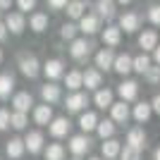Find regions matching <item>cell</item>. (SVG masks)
Segmentation results:
<instances>
[{"mask_svg":"<svg viewBox=\"0 0 160 160\" xmlns=\"http://www.w3.org/2000/svg\"><path fill=\"white\" fill-rule=\"evenodd\" d=\"M33 120H36V124H50V120H53V108L50 105H36L33 108Z\"/></svg>","mask_w":160,"mask_h":160,"instance_id":"44dd1931","label":"cell"},{"mask_svg":"<svg viewBox=\"0 0 160 160\" xmlns=\"http://www.w3.org/2000/svg\"><path fill=\"white\" fill-rule=\"evenodd\" d=\"M31 105H33V98H31V93H29V91H19V93H14V98H12L14 112H24V115H27Z\"/></svg>","mask_w":160,"mask_h":160,"instance_id":"30bf717a","label":"cell"},{"mask_svg":"<svg viewBox=\"0 0 160 160\" xmlns=\"http://www.w3.org/2000/svg\"><path fill=\"white\" fill-rule=\"evenodd\" d=\"M65 84H67V88H69V91H79L81 88V72H77V69H74V72H69L65 77Z\"/></svg>","mask_w":160,"mask_h":160,"instance_id":"836d02e7","label":"cell"},{"mask_svg":"<svg viewBox=\"0 0 160 160\" xmlns=\"http://www.w3.org/2000/svg\"><path fill=\"white\" fill-rule=\"evenodd\" d=\"M88 148H91V139H88L86 134H77V136H72V139H69V151H72L77 158H79V155H84Z\"/></svg>","mask_w":160,"mask_h":160,"instance_id":"5b68a950","label":"cell"},{"mask_svg":"<svg viewBox=\"0 0 160 160\" xmlns=\"http://www.w3.org/2000/svg\"><path fill=\"white\" fill-rule=\"evenodd\" d=\"M148 67H151V58H148L146 53H141V55H136V58H132V72L143 74Z\"/></svg>","mask_w":160,"mask_h":160,"instance_id":"4dcf8cb0","label":"cell"},{"mask_svg":"<svg viewBox=\"0 0 160 160\" xmlns=\"http://www.w3.org/2000/svg\"><path fill=\"white\" fill-rule=\"evenodd\" d=\"M19 69H22V74H24L27 79H36L38 72H41L38 58H36V55H22L19 58Z\"/></svg>","mask_w":160,"mask_h":160,"instance_id":"6da1fadb","label":"cell"},{"mask_svg":"<svg viewBox=\"0 0 160 160\" xmlns=\"http://www.w3.org/2000/svg\"><path fill=\"white\" fill-rule=\"evenodd\" d=\"M115 2H120V5H129L132 0H115Z\"/></svg>","mask_w":160,"mask_h":160,"instance_id":"7dc6e473","label":"cell"},{"mask_svg":"<svg viewBox=\"0 0 160 160\" xmlns=\"http://www.w3.org/2000/svg\"><path fill=\"white\" fill-rule=\"evenodd\" d=\"M7 155H10V158L12 160H19L22 155H24V141L19 139V136H14V139H10L7 141Z\"/></svg>","mask_w":160,"mask_h":160,"instance_id":"603a6c76","label":"cell"},{"mask_svg":"<svg viewBox=\"0 0 160 160\" xmlns=\"http://www.w3.org/2000/svg\"><path fill=\"white\" fill-rule=\"evenodd\" d=\"M22 141H24V151H29V153H41L43 151V134L41 132H29Z\"/></svg>","mask_w":160,"mask_h":160,"instance_id":"9c48e42d","label":"cell"},{"mask_svg":"<svg viewBox=\"0 0 160 160\" xmlns=\"http://www.w3.org/2000/svg\"><path fill=\"white\" fill-rule=\"evenodd\" d=\"M117 93H120V98L124 100V103H129V100H134L136 96H139V84L132 81V79L122 81L120 86H117Z\"/></svg>","mask_w":160,"mask_h":160,"instance_id":"7c38bea8","label":"cell"},{"mask_svg":"<svg viewBox=\"0 0 160 160\" xmlns=\"http://www.w3.org/2000/svg\"><path fill=\"white\" fill-rule=\"evenodd\" d=\"M62 60H58V58H53V60H48L46 65H43V74H46L50 81H55V79H60L62 74H65V69H62Z\"/></svg>","mask_w":160,"mask_h":160,"instance_id":"5bb4252c","label":"cell"},{"mask_svg":"<svg viewBox=\"0 0 160 160\" xmlns=\"http://www.w3.org/2000/svg\"><path fill=\"white\" fill-rule=\"evenodd\" d=\"M139 27H141V17H139L136 12H124V14L120 17V31L134 33Z\"/></svg>","mask_w":160,"mask_h":160,"instance_id":"8992f818","label":"cell"},{"mask_svg":"<svg viewBox=\"0 0 160 160\" xmlns=\"http://www.w3.org/2000/svg\"><path fill=\"white\" fill-rule=\"evenodd\" d=\"M67 2H69V0H48V5L53 7V10H62Z\"/></svg>","mask_w":160,"mask_h":160,"instance_id":"b9f144b4","label":"cell"},{"mask_svg":"<svg viewBox=\"0 0 160 160\" xmlns=\"http://www.w3.org/2000/svg\"><path fill=\"white\" fill-rule=\"evenodd\" d=\"M110 115H112L110 120H112L115 124H127V120H129L132 112H129V105L122 100V103H112V105H110Z\"/></svg>","mask_w":160,"mask_h":160,"instance_id":"ba28073f","label":"cell"},{"mask_svg":"<svg viewBox=\"0 0 160 160\" xmlns=\"http://www.w3.org/2000/svg\"><path fill=\"white\" fill-rule=\"evenodd\" d=\"M29 27H31L36 33L46 31V29H48V14H43V12H33V14H31V19H29Z\"/></svg>","mask_w":160,"mask_h":160,"instance_id":"f1b7e54d","label":"cell"},{"mask_svg":"<svg viewBox=\"0 0 160 160\" xmlns=\"http://www.w3.org/2000/svg\"><path fill=\"white\" fill-rule=\"evenodd\" d=\"M120 41H122V31H120V27H108L105 31H103V43H105L108 48L120 46Z\"/></svg>","mask_w":160,"mask_h":160,"instance_id":"7402d4cb","label":"cell"},{"mask_svg":"<svg viewBox=\"0 0 160 160\" xmlns=\"http://www.w3.org/2000/svg\"><path fill=\"white\" fill-rule=\"evenodd\" d=\"M96 132H98L100 139H112V134H115V122L112 120H103L96 124Z\"/></svg>","mask_w":160,"mask_h":160,"instance_id":"1f68e13d","label":"cell"},{"mask_svg":"<svg viewBox=\"0 0 160 160\" xmlns=\"http://www.w3.org/2000/svg\"><path fill=\"white\" fill-rule=\"evenodd\" d=\"M17 5H19L22 14H24V12H29V10H33V7H36V0H17Z\"/></svg>","mask_w":160,"mask_h":160,"instance_id":"60d3db41","label":"cell"},{"mask_svg":"<svg viewBox=\"0 0 160 160\" xmlns=\"http://www.w3.org/2000/svg\"><path fill=\"white\" fill-rule=\"evenodd\" d=\"M86 105H88V96L79 93V91H74L72 96H67V103H65V108L69 110V112H81Z\"/></svg>","mask_w":160,"mask_h":160,"instance_id":"52a82bcc","label":"cell"},{"mask_svg":"<svg viewBox=\"0 0 160 160\" xmlns=\"http://www.w3.org/2000/svg\"><path fill=\"white\" fill-rule=\"evenodd\" d=\"M112 62H115V53L112 48H103V50H98L96 53V67L98 69H112Z\"/></svg>","mask_w":160,"mask_h":160,"instance_id":"9a60e30c","label":"cell"},{"mask_svg":"<svg viewBox=\"0 0 160 160\" xmlns=\"http://www.w3.org/2000/svg\"><path fill=\"white\" fill-rule=\"evenodd\" d=\"M120 160H141V151H136L132 146H124L120 151Z\"/></svg>","mask_w":160,"mask_h":160,"instance_id":"74e56055","label":"cell"},{"mask_svg":"<svg viewBox=\"0 0 160 160\" xmlns=\"http://www.w3.org/2000/svg\"><path fill=\"white\" fill-rule=\"evenodd\" d=\"M72 160H81V158H72Z\"/></svg>","mask_w":160,"mask_h":160,"instance_id":"816d5d0a","label":"cell"},{"mask_svg":"<svg viewBox=\"0 0 160 160\" xmlns=\"http://www.w3.org/2000/svg\"><path fill=\"white\" fill-rule=\"evenodd\" d=\"M151 110L160 115V93H158V96H155V98H153V103H151Z\"/></svg>","mask_w":160,"mask_h":160,"instance_id":"7bdbcfd3","label":"cell"},{"mask_svg":"<svg viewBox=\"0 0 160 160\" xmlns=\"http://www.w3.org/2000/svg\"><path fill=\"white\" fill-rule=\"evenodd\" d=\"M69 127H72V124H69V120H67V117H53L48 129H50V136L62 139V136H67V134H69Z\"/></svg>","mask_w":160,"mask_h":160,"instance_id":"8fae6325","label":"cell"},{"mask_svg":"<svg viewBox=\"0 0 160 160\" xmlns=\"http://www.w3.org/2000/svg\"><path fill=\"white\" fill-rule=\"evenodd\" d=\"M93 50V43L86 38H74L72 41V48H69V55H72L74 60H86L88 55Z\"/></svg>","mask_w":160,"mask_h":160,"instance_id":"7a4b0ae2","label":"cell"},{"mask_svg":"<svg viewBox=\"0 0 160 160\" xmlns=\"http://www.w3.org/2000/svg\"><path fill=\"white\" fill-rule=\"evenodd\" d=\"M112 69H115V72H117V74H129V72H132V55H129V53L115 55Z\"/></svg>","mask_w":160,"mask_h":160,"instance_id":"ffe728a7","label":"cell"},{"mask_svg":"<svg viewBox=\"0 0 160 160\" xmlns=\"http://www.w3.org/2000/svg\"><path fill=\"white\" fill-rule=\"evenodd\" d=\"M143 79H146L148 84H151V86H155V84L160 81V65H155V67L151 65V67L146 69V72H143Z\"/></svg>","mask_w":160,"mask_h":160,"instance_id":"e575fe53","label":"cell"},{"mask_svg":"<svg viewBox=\"0 0 160 160\" xmlns=\"http://www.w3.org/2000/svg\"><path fill=\"white\" fill-rule=\"evenodd\" d=\"M100 81H103V77H100L98 69H86V72H81V86L98 91V88H100Z\"/></svg>","mask_w":160,"mask_h":160,"instance_id":"e0dca14e","label":"cell"},{"mask_svg":"<svg viewBox=\"0 0 160 160\" xmlns=\"http://www.w3.org/2000/svg\"><path fill=\"white\" fill-rule=\"evenodd\" d=\"M139 46L143 48V53L153 50V48L158 46V31H153V29H146V31L139 36Z\"/></svg>","mask_w":160,"mask_h":160,"instance_id":"d6986e66","label":"cell"},{"mask_svg":"<svg viewBox=\"0 0 160 160\" xmlns=\"http://www.w3.org/2000/svg\"><path fill=\"white\" fill-rule=\"evenodd\" d=\"M46 160H65V148L60 143H50L46 148Z\"/></svg>","mask_w":160,"mask_h":160,"instance_id":"d6a6232c","label":"cell"},{"mask_svg":"<svg viewBox=\"0 0 160 160\" xmlns=\"http://www.w3.org/2000/svg\"><path fill=\"white\" fill-rule=\"evenodd\" d=\"M41 98H43V103L46 105H53V103H58V100L62 98V91H60V86L58 84H43L41 86Z\"/></svg>","mask_w":160,"mask_h":160,"instance_id":"277c9868","label":"cell"},{"mask_svg":"<svg viewBox=\"0 0 160 160\" xmlns=\"http://www.w3.org/2000/svg\"><path fill=\"white\" fill-rule=\"evenodd\" d=\"M127 146H132V148H136V151H141V148L146 146V132H143L141 127L129 129V134H127Z\"/></svg>","mask_w":160,"mask_h":160,"instance_id":"2e32d148","label":"cell"},{"mask_svg":"<svg viewBox=\"0 0 160 160\" xmlns=\"http://www.w3.org/2000/svg\"><path fill=\"white\" fill-rule=\"evenodd\" d=\"M88 160H100V158H88Z\"/></svg>","mask_w":160,"mask_h":160,"instance_id":"f907efd6","label":"cell"},{"mask_svg":"<svg viewBox=\"0 0 160 160\" xmlns=\"http://www.w3.org/2000/svg\"><path fill=\"white\" fill-rule=\"evenodd\" d=\"M65 7H67V17H72V19H81V17H84V10H86L84 0H69Z\"/></svg>","mask_w":160,"mask_h":160,"instance_id":"4316f807","label":"cell"},{"mask_svg":"<svg viewBox=\"0 0 160 160\" xmlns=\"http://www.w3.org/2000/svg\"><path fill=\"white\" fill-rule=\"evenodd\" d=\"M148 19L153 22V24H160V5L148 7Z\"/></svg>","mask_w":160,"mask_h":160,"instance_id":"ab89813d","label":"cell"},{"mask_svg":"<svg viewBox=\"0 0 160 160\" xmlns=\"http://www.w3.org/2000/svg\"><path fill=\"white\" fill-rule=\"evenodd\" d=\"M132 115H134V120H136V122H148V117L153 115V110H151V103H146V100L136 103Z\"/></svg>","mask_w":160,"mask_h":160,"instance_id":"cb8c5ba5","label":"cell"},{"mask_svg":"<svg viewBox=\"0 0 160 160\" xmlns=\"http://www.w3.org/2000/svg\"><path fill=\"white\" fill-rule=\"evenodd\" d=\"M120 151H122V143L117 139H105V143H103V148H100V153H103L105 160L120 158Z\"/></svg>","mask_w":160,"mask_h":160,"instance_id":"ac0fdd59","label":"cell"},{"mask_svg":"<svg viewBox=\"0 0 160 160\" xmlns=\"http://www.w3.org/2000/svg\"><path fill=\"white\" fill-rule=\"evenodd\" d=\"M93 103L100 108V110L110 108V105H112V91H110V88H98L96 96H93Z\"/></svg>","mask_w":160,"mask_h":160,"instance_id":"d4e9b609","label":"cell"},{"mask_svg":"<svg viewBox=\"0 0 160 160\" xmlns=\"http://www.w3.org/2000/svg\"><path fill=\"white\" fill-rule=\"evenodd\" d=\"M77 31H79V29H77V24L67 22V24H62V29H60V36H62L65 41H74V38H77Z\"/></svg>","mask_w":160,"mask_h":160,"instance_id":"8d00e7d4","label":"cell"},{"mask_svg":"<svg viewBox=\"0 0 160 160\" xmlns=\"http://www.w3.org/2000/svg\"><path fill=\"white\" fill-rule=\"evenodd\" d=\"M96 10H98V17L112 19L115 17V0H96Z\"/></svg>","mask_w":160,"mask_h":160,"instance_id":"484cf974","label":"cell"},{"mask_svg":"<svg viewBox=\"0 0 160 160\" xmlns=\"http://www.w3.org/2000/svg\"><path fill=\"white\" fill-rule=\"evenodd\" d=\"M14 0H0V10H10Z\"/></svg>","mask_w":160,"mask_h":160,"instance_id":"ee69618b","label":"cell"},{"mask_svg":"<svg viewBox=\"0 0 160 160\" xmlns=\"http://www.w3.org/2000/svg\"><path fill=\"white\" fill-rule=\"evenodd\" d=\"M96 124H98V117H96V112H81V117H79V127H81V132H84V134H86V132H93Z\"/></svg>","mask_w":160,"mask_h":160,"instance_id":"f546056e","label":"cell"},{"mask_svg":"<svg viewBox=\"0 0 160 160\" xmlns=\"http://www.w3.org/2000/svg\"><path fill=\"white\" fill-rule=\"evenodd\" d=\"M14 91V77L12 74H0V98H10V93Z\"/></svg>","mask_w":160,"mask_h":160,"instance_id":"83f0119b","label":"cell"},{"mask_svg":"<svg viewBox=\"0 0 160 160\" xmlns=\"http://www.w3.org/2000/svg\"><path fill=\"white\" fill-rule=\"evenodd\" d=\"M27 115L24 112H10V127H14V129H24L27 127Z\"/></svg>","mask_w":160,"mask_h":160,"instance_id":"d590c367","label":"cell"},{"mask_svg":"<svg viewBox=\"0 0 160 160\" xmlns=\"http://www.w3.org/2000/svg\"><path fill=\"white\" fill-rule=\"evenodd\" d=\"M5 29L10 33H22L24 29H27V19H24V14L22 12H7V17H5Z\"/></svg>","mask_w":160,"mask_h":160,"instance_id":"3957f363","label":"cell"},{"mask_svg":"<svg viewBox=\"0 0 160 160\" xmlns=\"http://www.w3.org/2000/svg\"><path fill=\"white\" fill-rule=\"evenodd\" d=\"M155 160H160V148H158V151H155Z\"/></svg>","mask_w":160,"mask_h":160,"instance_id":"c3c4849f","label":"cell"},{"mask_svg":"<svg viewBox=\"0 0 160 160\" xmlns=\"http://www.w3.org/2000/svg\"><path fill=\"white\" fill-rule=\"evenodd\" d=\"M0 62H2V50H0Z\"/></svg>","mask_w":160,"mask_h":160,"instance_id":"681fc988","label":"cell"},{"mask_svg":"<svg viewBox=\"0 0 160 160\" xmlns=\"http://www.w3.org/2000/svg\"><path fill=\"white\" fill-rule=\"evenodd\" d=\"M77 29L91 36V33H96L100 29V17H98V14H84V17L79 19V27H77Z\"/></svg>","mask_w":160,"mask_h":160,"instance_id":"4fadbf2b","label":"cell"},{"mask_svg":"<svg viewBox=\"0 0 160 160\" xmlns=\"http://www.w3.org/2000/svg\"><path fill=\"white\" fill-rule=\"evenodd\" d=\"M7 38V29H5V24L0 22V41H5Z\"/></svg>","mask_w":160,"mask_h":160,"instance_id":"bcb514c9","label":"cell"},{"mask_svg":"<svg viewBox=\"0 0 160 160\" xmlns=\"http://www.w3.org/2000/svg\"><path fill=\"white\" fill-rule=\"evenodd\" d=\"M7 127H10V110L0 108V132H5Z\"/></svg>","mask_w":160,"mask_h":160,"instance_id":"f35d334b","label":"cell"},{"mask_svg":"<svg viewBox=\"0 0 160 160\" xmlns=\"http://www.w3.org/2000/svg\"><path fill=\"white\" fill-rule=\"evenodd\" d=\"M153 60H155V65H160V46L153 48Z\"/></svg>","mask_w":160,"mask_h":160,"instance_id":"f6af8a7d","label":"cell"}]
</instances>
